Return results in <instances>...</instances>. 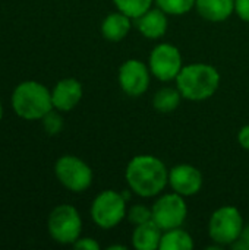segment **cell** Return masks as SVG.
Here are the masks:
<instances>
[{"mask_svg": "<svg viewBox=\"0 0 249 250\" xmlns=\"http://www.w3.org/2000/svg\"><path fill=\"white\" fill-rule=\"evenodd\" d=\"M125 180L136 196L144 199L157 198L169 186V168L156 155H135L125 168Z\"/></svg>", "mask_w": 249, "mask_h": 250, "instance_id": "cell-1", "label": "cell"}, {"mask_svg": "<svg viewBox=\"0 0 249 250\" xmlns=\"http://www.w3.org/2000/svg\"><path fill=\"white\" fill-rule=\"evenodd\" d=\"M220 72L208 63H189L183 64L176 78V88L183 100L200 103L211 98L220 86Z\"/></svg>", "mask_w": 249, "mask_h": 250, "instance_id": "cell-2", "label": "cell"}, {"mask_svg": "<svg viewBox=\"0 0 249 250\" xmlns=\"http://www.w3.org/2000/svg\"><path fill=\"white\" fill-rule=\"evenodd\" d=\"M12 107L19 117L26 120L43 119L54 108L51 92L43 83L35 81L22 82L15 88L12 95Z\"/></svg>", "mask_w": 249, "mask_h": 250, "instance_id": "cell-3", "label": "cell"}, {"mask_svg": "<svg viewBox=\"0 0 249 250\" xmlns=\"http://www.w3.org/2000/svg\"><path fill=\"white\" fill-rule=\"evenodd\" d=\"M128 198L123 192L107 189L100 192L91 204V220L103 230H112L126 220Z\"/></svg>", "mask_w": 249, "mask_h": 250, "instance_id": "cell-4", "label": "cell"}, {"mask_svg": "<svg viewBox=\"0 0 249 250\" xmlns=\"http://www.w3.org/2000/svg\"><path fill=\"white\" fill-rule=\"evenodd\" d=\"M244 226L245 221L241 211L233 205H225L217 208L211 214L207 229L211 242H214L220 248H232L238 242Z\"/></svg>", "mask_w": 249, "mask_h": 250, "instance_id": "cell-5", "label": "cell"}, {"mask_svg": "<svg viewBox=\"0 0 249 250\" xmlns=\"http://www.w3.org/2000/svg\"><path fill=\"white\" fill-rule=\"evenodd\" d=\"M48 233L60 245H73L82 233V218L75 207L59 205L48 217Z\"/></svg>", "mask_w": 249, "mask_h": 250, "instance_id": "cell-6", "label": "cell"}, {"mask_svg": "<svg viewBox=\"0 0 249 250\" xmlns=\"http://www.w3.org/2000/svg\"><path fill=\"white\" fill-rule=\"evenodd\" d=\"M54 174L60 185L70 192L81 193L92 185L94 173L91 167L75 155H63L56 161Z\"/></svg>", "mask_w": 249, "mask_h": 250, "instance_id": "cell-7", "label": "cell"}, {"mask_svg": "<svg viewBox=\"0 0 249 250\" xmlns=\"http://www.w3.org/2000/svg\"><path fill=\"white\" fill-rule=\"evenodd\" d=\"M186 198L178 195L176 192L161 193L157 196L151 207L153 221L163 230L182 227L188 218V204Z\"/></svg>", "mask_w": 249, "mask_h": 250, "instance_id": "cell-8", "label": "cell"}, {"mask_svg": "<svg viewBox=\"0 0 249 250\" xmlns=\"http://www.w3.org/2000/svg\"><path fill=\"white\" fill-rule=\"evenodd\" d=\"M148 67L151 75L160 82L176 81L183 67L181 50L170 42H158L148 56Z\"/></svg>", "mask_w": 249, "mask_h": 250, "instance_id": "cell-9", "label": "cell"}, {"mask_svg": "<svg viewBox=\"0 0 249 250\" xmlns=\"http://www.w3.org/2000/svg\"><path fill=\"white\" fill-rule=\"evenodd\" d=\"M151 70L148 63H144L139 59L125 60L117 72V81L120 89L131 98L144 95L151 83Z\"/></svg>", "mask_w": 249, "mask_h": 250, "instance_id": "cell-10", "label": "cell"}, {"mask_svg": "<svg viewBox=\"0 0 249 250\" xmlns=\"http://www.w3.org/2000/svg\"><path fill=\"white\" fill-rule=\"evenodd\" d=\"M204 177L200 168L192 164H176L169 168V186L172 192L183 198H192L203 189Z\"/></svg>", "mask_w": 249, "mask_h": 250, "instance_id": "cell-11", "label": "cell"}, {"mask_svg": "<svg viewBox=\"0 0 249 250\" xmlns=\"http://www.w3.org/2000/svg\"><path fill=\"white\" fill-rule=\"evenodd\" d=\"M136 31L147 40H160L166 35L169 28V15L158 6L150 7L141 16L134 19Z\"/></svg>", "mask_w": 249, "mask_h": 250, "instance_id": "cell-12", "label": "cell"}, {"mask_svg": "<svg viewBox=\"0 0 249 250\" xmlns=\"http://www.w3.org/2000/svg\"><path fill=\"white\" fill-rule=\"evenodd\" d=\"M82 95V83L75 78H65L59 81L51 91L53 107L59 111H70L79 104Z\"/></svg>", "mask_w": 249, "mask_h": 250, "instance_id": "cell-13", "label": "cell"}, {"mask_svg": "<svg viewBox=\"0 0 249 250\" xmlns=\"http://www.w3.org/2000/svg\"><path fill=\"white\" fill-rule=\"evenodd\" d=\"M132 25H134L132 18L122 13L120 10H114L103 19L100 31L104 40L110 42H120L129 35Z\"/></svg>", "mask_w": 249, "mask_h": 250, "instance_id": "cell-14", "label": "cell"}, {"mask_svg": "<svg viewBox=\"0 0 249 250\" xmlns=\"http://www.w3.org/2000/svg\"><path fill=\"white\" fill-rule=\"evenodd\" d=\"M195 10L208 22H225L235 13V0H197Z\"/></svg>", "mask_w": 249, "mask_h": 250, "instance_id": "cell-15", "label": "cell"}, {"mask_svg": "<svg viewBox=\"0 0 249 250\" xmlns=\"http://www.w3.org/2000/svg\"><path fill=\"white\" fill-rule=\"evenodd\" d=\"M163 230L151 220L148 223L135 226L132 231V246L136 250H160Z\"/></svg>", "mask_w": 249, "mask_h": 250, "instance_id": "cell-16", "label": "cell"}, {"mask_svg": "<svg viewBox=\"0 0 249 250\" xmlns=\"http://www.w3.org/2000/svg\"><path fill=\"white\" fill-rule=\"evenodd\" d=\"M182 100H183V97L179 92V89L176 88V85L175 86H161L153 95V107L156 111H158L161 114H169V113H173L181 105Z\"/></svg>", "mask_w": 249, "mask_h": 250, "instance_id": "cell-17", "label": "cell"}, {"mask_svg": "<svg viewBox=\"0 0 249 250\" xmlns=\"http://www.w3.org/2000/svg\"><path fill=\"white\" fill-rule=\"evenodd\" d=\"M194 248V237L182 227L163 231L160 250H192Z\"/></svg>", "mask_w": 249, "mask_h": 250, "instance_id": "cell-18", "label": "cell"}, {"mask_svg": "<svg viewBox=\"0 0 249 250\" xmlns=\"http://www.w3.org/2000/svg\"><path fill=\"white\" fill-rule=\"evenodd\" d=\"M116 10L128 15L132 19H136L144 12L156 4V0H112Z\"/></svg>", "mask_w": 249, "mask_h": 250, "instance_id": "cell-19", "label": "cell"}, {"mask_svg": "<svg viewBox=\"0 0 249 250\" xmlns=\"http://www.w3.org/2000/svg\"><path fill=\"white\" fill-rule=\"evenodd\" d=\"M195 1L197 0H156V6L169 16H182L195 9Z\"/></svg>", "mask_w": 249, "mask_h": 250, "instance_id": "cell-20", "label": "cell"}, {"mask_svg": "<svg viewBox=\"0 0 249 250\" xmlns=\"http://www.w3.org/2000/svg\"><path fill=\"white\" fill-rule=\"evenodd\" d=\"M126 220L134 224V226H139L144 223H148L153 220V211L151 207H147L144 204H135L128 207V212H126Z\"/></svg>", "mask_w": 249, "mask_h": 250, "instance_id": "cell-21", "label": "cell"}, {"mask_svg": "<svg viewBox=\"0 0 249 250\" xmlns=\"http://www.w3.org/2000/svg\"><path fill=\"white\" fill-rule=\"evenodd\" d=\"M41 120H43L44 130L50 136H54V135L60 133L62 129H63V119H62V116L57 111H53V110L48 111Z\"/></svg>", "mask_w": 249, "mask_h": 250, "instance_id": "cell-22", "label": "cell"}, {"mask_svg": "<svg viewBox=\"0 0 249 250\" xmlns=\"http://www.w3.org/2000/svg\"><path fill=\"white\" fill-rule=\"evenodd\" d=\"M75 249H82V250H100V243L92 239V237H79L73 245Z\"/></svg>", "mask_w": 249, "mask_h": 250, "instance_id": "cell-23", "label": "cell"}, {"mask_svg": "<svg viewBox=\"0 0 249 250\" xmlns=\"http://www.w3.org/2000/svg\"><path fill=\"white\" fill-rule=\"evenodd\" d=\"M235 15L249 23V0H235Z\"/></svg>", "mask_w": 249, "mask_h": 250, "instance_id": "cell-24", "label": "cell"}, {"mask_svg": "<svg viewBox=\"0 0 249 250\" xmlns=\"http://www.w3.org/2000/svg\"><path fill=\"white\" fill-rule=\"evenodd\" d=\"M235 250H249V224L244 226V230L238 239V242L232 246Z\"/></svg>", "mask_w": 249, "mask_h": 250, "instance_id": "cell-25", "label": "cell"}, {"mask_svg": "<svg viewBox=\"0 0 249 250\" xmlns=\"http://www.w3.org/2000/svg\"><path fill=\"white\" fill-rule=\"evenodd\" d=\"M238 142H239L241 148H244L245 151H249V125H245L241 127V130L238 133Z\"/></svg>", "mask_w": 249, "mask_h": 250, "instance_id": "cell-26", "label": "cell"}, {"mask_svg": "<svg viewBox=\"0 0 249 250\" xmlns=\"http://www.w3.org/2000/svg\"><path fill=\"white\" fill-rule=\"evenodd\" d=\"M110 250H126V246H122V245H113V246H109Z\"/></svg>", "mask_w": 249, "mask_h": 250, "instance_id": "cell-27", "label": "cell"}, {"mask_svg": "<svg viewBox=\"0 0 249 250\" xmlns=\"http://www.w3.org/2000/svg\"><path fill=\"white\" fill-rule=\"evenodd\" d=\"M1 114H3V108H1V103H0V119H1Z\"/></svg>", "mask_w": 249, "mask_h": 250, "instance_id": "cell-28", "label": "cell"}]
</instances>
